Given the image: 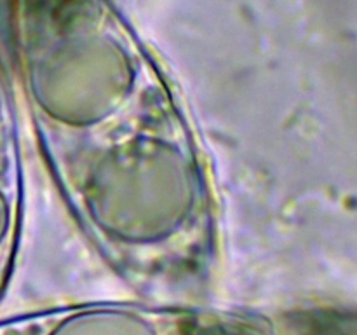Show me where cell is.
Masks as SVG:
<instances>
[{"mask_svg":"<svg viewBox=\"0 0 357 335\" xmlns=\"http://www.w3.org/2000/svg\"><path fill=\"white\" fill-rule=\"evenodd\" d=\"M112 28H30L13 72L70 211L132 302L204 306V157L166 75Z\"/></svg>","mask_w":357,"mask_h":335,"instance_id":"cell-1","label":"cell"},{"mask_svg":"<svg viewBox=\"0 0 357 335\" xmlns=\"http://www.w3.org/2000/svg\"><path fill=\"white\" fill-rule=\"evenodd\" d=\"M21 216V171L14 115L0 70V299L16 257Z\"/></svg>","mask_w":357,"mask_h":335,"instance_id":"cell-2","label":"cell"}]
</instances>
